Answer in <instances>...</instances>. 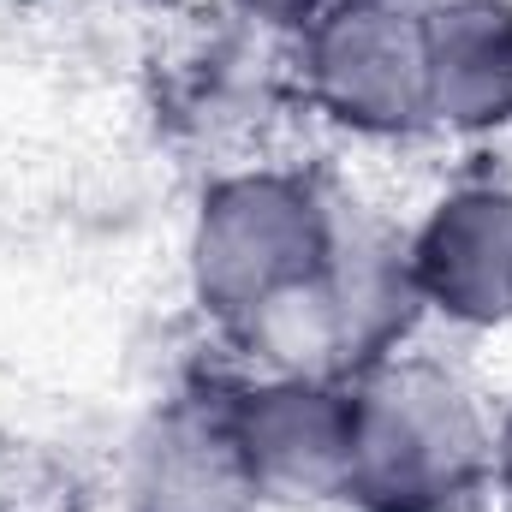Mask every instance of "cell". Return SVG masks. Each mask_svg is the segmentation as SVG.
Segmentation results:
<instances>
[{"label": "cell", "instance_id": "cell-1", "mask_svg": "<svg viewBox=\"0 0 512 512\" xmlns=\"http://www.w3.org/2000/svg\"><path fill=\"white\" fill-rule=\"evenodd\" d=\"M495 495V411L429 358H387L352 382L340 501L358 512H477Z\"/></svg>", "mask_w": 512, "mask_h": 512}, {"label": "cell", "instance_id": "cell-2", "mask_svg": "<svg viewBox=\"0 0 512 512\" xmlns=\"http://www.w3.org/2000/svg\"><path fill=\"white\" fill-rule=\"evenodd\" d=\"M334 197L340 191L298 167H239L203 185L185 239V280L227 340L322 274Z\"/></svg>", "mask_w": 512, "mask_h": 512}, {"label": "cell", "instance_id": "cell-3", "mask_svg": "<svg viewBox=\"0 0 512 512\" xmlns=\"http://www.w3.org/2000/svg\"><path fill=\"white\" fill-rule=\"evenodd\" d=\"M304 102L346 137L399 143L429 126V0H334L298 36Z\"/></svg>", "mask_w": 512, "mask_h": 512}, {"label": "cell", "instance_id": "cell-4", "mask_svg": "<svg viewBox=\"0 0 512 512\" xmlns=\"http://www.w3.org/2000/svg\"><path fill=\"white\" fill-rule=\"evenodd\" d=\"M262 501H340L352 453V382L251 376L221 399Z\"/></svg>", "mask_w": 512, "mask_h": 512}, {"label": "cell", "instance_id": "cell-5", "mask_svg": "<svg viewBox=\"0 0 512 512\" xmlns=\"http://www.w3.org/2000/svg\"><path fill=\"white\" fill-rule=\"evenodd\" d=\"M411 280L423 316L447 328H507L512 322V185L465 179L429 203L417 227H405Z\"/></svg>", "mask_w": 512, "mask_h": 512}, {"label": "cell", "instance_id": "cell-6", "mask_svg": "<svg viewBox=\"0 0 512 512\" xmlns=\"http://www.w3.org/2000/svg\"><path fill=\"white\" fill-rule=\"evenodd\" d=\"M120 512H262L221 399H173L131 435Z\"/></svg>", "mask_w": 512, "mask_h": 512}, {"label": "cell", "instance_id": "cell-7", "mask_svg": "<svg viewBox=\"0 0 512 512\" xmlns=\"http://www.w3.org/2000/svg\"><path fill=\"white\" fill-rule=\"evenodd\" d=\"M429 126L512 131V0H429Z\"/></svg>", "mask_w": 512, "mask_h": 512}, {"label": "cell", "instance_id": "cell-8", "mask_svg": "<svg viewBox=\"0 0 512 512\" xmlns=\"http://www.w3.org/2000/svg\"><path fill=\"white\" fill-rule=\"evenodd\" d=\"M239 6V18H251L262 30H280V36H304L334 0H233Z\"/></svg>", "mask_w": 512, "mask_h": 512}, {"label": "cell", "instance_id": "cell-9", "mask_svg": "<svg viewBox=\"0 0 512 512\" xmlns=\"http://www.w3.org/2000/svg\"><path fill=\"white\" fill-rule=\"evenodd\" d=\"M495 495L512 507V405L495 411Z\"/></svg>", "mask_w": 512, "mask_h": 512}, {"label": "cell", "instance_id": "cell-10", "mask_svg": "<svg viewBox=\"0 0 512 512\" xmlns=\"http://www.w3.org/2000/svg\"><path fill=\"white\" fill-rule=\"evenodd\" d=\"M0 512H18V507H0Z\"/></svg>", "mask_w": 512, "mask_h": 512}]
</instances>
